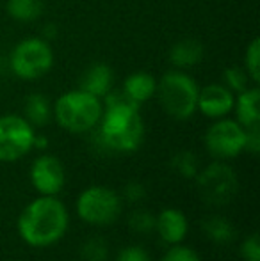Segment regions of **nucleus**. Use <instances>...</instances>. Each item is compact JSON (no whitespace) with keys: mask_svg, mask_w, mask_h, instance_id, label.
Here are the masks:
<instances>
[{"mask_svg":"<svg viewBox=\"0 0 260 261\" xmlns=\"http://www.w3.org/2000/svg\"><path fill=\"white\" fill-rule=\"evenodd\" d=\"M104 114L100 119V141L111 151L132 153L143 144L145 123L139 105L123 91H109L104 96Z\"/></svg>","mask_w":260,"mask_h":261,"instance_id":"f257e3e1","label":"nucleus"},{"mask_svg":"<svg viewBox=\"0 0 260 261\" xmlns=\"http://www.w3.org/2000/svg\"><path fill=\"white\" fill-rule=\"evenodd\" d=\"M69 215L63 201L56 196H39L21 210L18 234L31 247H50L66 234Z\"/></svg>","mask_w":260,"mask_h":261,"instance_id":"f03ea898","label":"nucleus"},{"mask_svg":"<svg viewBox=\"0 0 260 261\" xmlns=\"http://www.w3.org/2000/svg\"><path fill=\"white\" fill-rule=\"evenodd\" d=\"M104 103L87 91L73 89L61 94L52 107V117L69 134H84L100 123Z\"/></svg>","mask_w":260,"mask_h":261,"instance_id":"7ed1b4c3","label":"nucleus"},{"mask_svg":"<svg viewBox=\"0 0 260 261\" xmlns=\"http://www.w3.org/2000/svg\"><path fill=\"white\" fill-rule=\"evenodd\" d=\"M198 87L196 80L182 69L166 71L157 82L155 96L162 110L170 117L177 121H185L193 117L198 103Z\"/></svg>","mask_w":260,"mask_h":261,"instance_id":"20e7f679","label":"nucleus"},{"mask_svg":"<svg viewBox=\"0 0 260 261\" xmlns=\"http://www.w3.org/2000/svg\"><path fill=\"white\" fill-rule=\"evenodd\" d=\"M11 71L21 80H38L54 66V52L49 41L41 38L21 39L9 57Z\"/></svg>","mask_w":260,"mask_h":261,"instance_id":"39448f33","label":"nucleus"},{"mask_svg":"<svg viewBox=\"0 0 260 261\" xmlns=\"http://www.w3.org/2000/svg\"><path fill=\"white\" fill-rule=\"evenodd\" d=\"M122 213V199L109 187L94 185L82 190L77 199V215L89 226H111Z\"/></svg>","mask_w":260,"mask_h":261,"instance_id":"423d86ee","label":"nucleus"},{"mask_svg":"<svg viewBox=\"0 0 260 261\" xmlns=\"http://www.w3.org/2000/svg\"><path fill=\"white\" fill-rule=\"evenodd\" d=\"M196 185L201 199L212 206L228 204L239 189L237 172L225 162H214L198 172Z\"/></svg>","mask_w":260,"mask_h":261,"instance_id":"0eeeda50","label":"nucleus"},{"mask_svg":"<svg viewBox=\"0 0 260 261\" xmlns=\"http://www.w3.org/2000/svg\"><path fill=\"white\" fill-rule=\"evenodd\" d=\"M34 126L16 114L0 116V162H16L34 148Z\"/></svg>","mask_w":260,"mask_h":261,"instance_id":"6e6552de","label":"nucleus"},{"mask_svg":"<svg viewBox=\"0 0 260 261\" xmlns=\"http://www.w3.org/2000/svg\"><path fill=\"white\" fill-rule=\"evenodd\" d=\"M205 148L218 160L239 156L246 148V128L237 121L221 117L205 134Z\"/></svg>","mask_w":260,"mask_h":261,"instance_id":"1a4fd4ad","label":"nucleus"},{"mask_svg":"<svg viewBox=\"0 0 260 261\" xmlns=\"http://www.w3.org/2000/svg\"><path fill=\"white\" fill-rule=\"evenodd\" d=\"M31 183L41 196H57L66 183L63 162L54 155L38 156L31 167Z\"/></svg>","mask_w":260,"mask_h":261,"instance_id":"9d476101","label":"nucleus"},{"mask_svg":"<svg viewBox=\"0 0 260 261\" xmlns=\"http://www.w3.org/2000/svg\"><path fill=\"white\" fill-rule=\"evenodd\" d=\"M235 94L221 84H208L198 93L196 110L210 119H221L226 117L233 110Z\"/></svg>","mask_w":260,"mask_h":261,"instance_id":"9b49d317","label":"nucleus"},{"mask_svg":"<svg viewBox=\"0 0 260 261\" xmlns=\"http://www.w3.org/2000/svg\"><path fill=\"white\" fill-rule=\"evenodd\" d=\"M155 229L166 244L177 245L182 244L187 237L189 222L184 212L177 208H164L155 217Z\"/></svg>","mask_w":260,"mask_h":261,"instance_id":"f8f14e48","label":"nucleus"},{"mask_svg":"<svg viewBox=\"0 0 260 261\" xmlns=\"http://www.w3.org/2000/svg\"><path fill=\"white\" fill-rule=\"evenodd\" d=\"M112 82H114V73L107 64H93L82 73L80 76V87L79 89L87 91L89 94L97 98H104L109 91L112 89Z\"/></svg>","mask_w":260,"mask_h":261,"instance_id":"ddd939ff","label":"nucleus"},{"mask_svg":"<svg viewBox=\"0 0 260 261\" xmlns=\"http://www.w3.org/2000/svg\"><path fill=\"white\" fill-rule=\"evenodd\" d=\"M237 114V123L244 128H251L260 124V91L258 87H248L239 93L233 103Z\"/></svg>","mask_w":260,"mask_h":261,"instance_id":"4468645a","label":"nucleus"},{"mask_svg":"<svg viewBox=\"0 0 260 261\" xmlns=\"http://www.w3.org/2000/svg\"><path fill=\"white\" fill-rule=\"evenodd\" d=\"M155 89H157L155 76L146 71H135V73H130L125 79L122 91L132 101L141 105V103H145V101H148L150 98L155 96Z\"/></svg>","mask_w":260,"mask_h":261,"instance_id":"2eb2a0df","label":"nucleus"},{"mask_svg":"<svg viewBox=\"0 0 260 261\" xmlns=\"http://www.w3.org/2000/svg\"><path fill=\"white\" fill-rule=\"evenodd\" d=\"M203 57V45L196 39H182L175 43L170 50V61L178 69L191 68Z\"/></svg>","mask_w":260,"mask_h":261,"instance_id":"dca6fc26","label":"nucleus"},{"mask_svg":"<svg viewBox=\"0 0 260 261\" xmlns=\"http://www.w3.org/2000/svg\"><path fill=\"white\" fill-rule=\"evenodd\" d=\"M23 112V117L32 126H45L52 119V107H50L49 98L39 93L29 94L27 100H25Z\"/></svg>","mask_w":260,"mask_h":261,"instance_id":"f3484780","label":"nucleus"},{"mask_svg":"<svg viewBox=\"0 0 260 261\" xmlns=\"http://www.w3.org/2000/svg\"><path fill=\"white\" fill-rule=\"evenodd\" d=\"M201 229L205 231L208 240L216 242V244H228L235 237V229L230 224V220L219 215H212L201 220Z\"/></svg>","mask_w":260,"mask_h":261,"instance_id":"a211bd4d","label":"nucleus"},{"mask_svg":"<svg viewBox=\"0 0 260 261\" xmlns=\"http://www.w3.org/2000/svg\"><path fill=\"white\" fill-rule=\"evenodd\" d=\"M45 4L43 0H7V14L16 21H29L38 20L43 14Z\"/></svg>","mask_w":260,"mask_h":261,"instance_id":"6ab92c4d","label":"nucleus"},{"mask_svg":"<svg viewBox=\"0 0 260 261\" xmlns=\"http://www.w3.org/2000/svg\"><path fill=\"white\" fill-rule=\"evenodd\" d=\"M244 66H246L244 69L250 75L251 82L257 86L260 82V39L258 38H255L248 45L246 54H244Z\"/></svg>","mask_w":260,"mask_h":261,"instance_id":"aec40b11","label":"nucleus"},{"mask_svg":"<svg viewBox=\"0 0 260 261\" xmlns=\"http://www.w3.org/2000/svg\"><path fill=\"white\" fill-rule=\"evenodd\" d=\"M173 169L184 178H196L198 174V158L191 151H180L171 160Z\"/></svg>","mask_w":260,"mask_h":261,"instance_id":"412c9836","label":"nucleus"},{"mask_svg":"<svg viewBox=\"0 0 260 261\" xmlns=\"http://www.w3.org/2000/svg\"><path fill=\"white\" fill-rule=\"evenodd\" d=\"M250 75L243 68H226L225 69V86L232 93H243L250 87Z\"/></svg>","mask_w":260,"mask_h":261,"instance_id":"4be33fe9","label":"nucleus"},{"mask_svg":"<svg viewBox=\"0 0 260 261\" xmlns=\"http://www.w3.org/2000/svg\"><path fill=\"white\" fill-rule=\"evenodd\" d=\"M109 254V247L100 238H91L80 249V258L82 261H105Z\"/></svg>","mask_w":260,"mask_h":261,"instance_id":"5701e85b","label":"nucleus"},{"mask_svg":"<svg viewBox=\"0 0 260 261\" xmlns=\"http://www.w3.org/2000/svg\"><path fill=\"white\" fill-rule=\"evenodd\" d=\"M129 226L137 233H152L155 229V217L148 212H134L129 219Z\"/></svg>","mask_w":260,"mask_h":261,"instance_id":"b1692460","label":"nucleus"},{"mask_svg":"<svg viewBox=\"0 0 260 261\" xmlns=\"http://www.w3.org/2000/svg\"><path fill=\"white\" fill-rule=\"evenodd\" d=\"M159 261H201V258L198 256V252L195 249L177 244V245H173V247H171Z\"/></svg>","mask_w":260,"mask_h":261,"instance_id":"393cba45","label":"nucleus"},{"mask_svg":"<svg viewBox=\"0 0 260 261\" xmlns=\"http://www.w3.org/2000/svg\"><path fill=\"white\" fill-rule=\"evenodd\" d=\"M239 254L243 261H260V242L258 234L253 233L241 244Z\"/></svg>","mask_w":260,"mask_h":261,"instance_id":"a878e982","label":"nucleus"},{"mask_svg":"<svg viewBox=\"0 0 260 261\" xmlns=\"http://www.w3.org/2000/svg\"><path fill=\"white\" fill-rule=\"evenodd\" d=\"M116 261H150V256L141 245H127L118 252Z\"/></svg>","mask_w":260,"mask_h":261,"instance_id":"bb28decb","label":"nucleus"},{"mask_svg":"<svg viewBox=\"0 0 260 261\" xmlns=\"http://www.w3.org/2000/svg\"><path fill=\"white\" fill-rule=\"evenodd\" d=\"M246 151L250 153H258L260 149V124L257 126H251V128H246Z\"/></svg>","mask_w":260,"mask_h":261,"instance_id":"cd10ccee","label":"nucleus"},{"mask_svg":"<svg viewBox=\"0 0 260 261\" xmlns=\"http://www.w3.org/2000/svg\"><path fill=\"white\" fill-rule=\"evenodd\" d=\"M123 196H125L129 201H132V203H137V201L145 199L146 190H145V187H143L141 183L132 181V183H129V185L125 187V190H123Z\"/></svg>","mask_w":260,"mask_h":261,"instance_id":"c85d7f7f","label":"nucleus"},{"mask_svg":"<svg viewBox=\"0 0 260 261\" xmlns=\"http://www.w3.org/2000/svg\"><path fill=\"white\" fill-rule=\"evenodd\" d=\"M46 146H49V139L43 137V135H36L34 137V148L43 149V148H46Z\"/></svg>","mask_w":260,"mask_h":261,"instance_id":"c756f323","label":"nucleus"}]
</instances>
